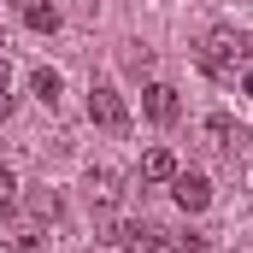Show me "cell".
I'll use <instances>...</instances> for the list:
<instances>
[{"label":"cell","instance_id":"cell-1","mask_svg":"<svg viewBox=\"0 0 253 253\" xmlns=\"http://www.w3.org/2000/svg\"><path fill=\"white\" fill-rule=\"evenodd\" d=\"M200 71L206 77H218V83H236V71H242V59H248V42L236 36V30H212L206 42H200Z\"/></svg>","mask_w":253,"mask_h":253},{"label":"cell","instance_id":"cell-2","mask_svg":"<svg viewBox=\"0 0 253 253\" xmlns=\"http://www.w3.org/2000/svg\"><path fill=\"white\" fill-rule=\"evenodd\" d=\"M88 118L100 129H112V135H124L129 129V106H124V94L112 88V83H94L88 88Z\"/></svg>","mask_w":253,"mask_h":253},{"label":"cell","instance_id":"cell-3","mask_svg":"<svg viewBox=\"0 0 253 253\" xmlns=\"http://www.w3.org/2000/svg\"><path fill=\"white\" fill-rule=\"evenodd\" d=\"M112 242H118L124 253H171V248H177V236L159 230V224H118Z\"/></svg>","mask_w":253,"mask_h":253},{"label":"cell","instance_id":"cell-4","mask_svg":"<svg viewBox=\"0 0 253 253\" xmlns=\"http://www.w3.org/2000/svg\"><path fill=\"white\" fill-rule=\"evenodd\" d=\"M141 112H147L153 124H177L183 100H177V88H171V83H147V88H141Z\"/></svg>","mask_w":253,"mask_h":253},{"label":"cell","instance_id":"cell-5","mask_svg":"<svg viewBox=\"0 0 253 253\" xmlns=\"http://www.w3.org/2000/svg\"><path fill=\"white\" fill-rule=\"evenodd\" d=\"M171 194H177L183 212H206V206H212V183H206L200 171H177V177H171Z\"/></svg>","mask_w":253,"mask_h":253},{"label":"cell","instance_id":"cell-6","mask_svg":"<svg viewBox=\"0 0 253 253\" xmlns=\"http://www.w3.org/2000/svg\"><path fill=\"white\" fill-rule=\"evenodd\" d=\"M206 135H212V147H224L230 159L248 147V124H236L230 112H212V118H206Z\"/></svg>","mask_w":253,"mask_h":253},{"label":"cell","instance_id":"cell-7","mask_svg":"<svg viewBox=\"0 0 253 253\" xmlns=\"http://www.w3.org/2000/svg\"><path fill=\"white\" fill-rule=\"evenodd\" d=\"M118 194H124V177H118V171H106V165H100V171H88V200H94L100 212H112V206H118Z\"/></svg>","mask_w":253,"mask_h":253},{"label":"cell","instance_id":"cell-8","mask_svg":"<svg viewBox=\"0 0 253 253\" xmlns=\"http://www.w3.org/2000/svg\"><path fill=\"white\" fill-rule=\"evenodd\" d=\"M177 177V159H171V147H153V153H141V183H171Z\"/></svg>","mask_w":253,"mask_h":253},{"label":"cell","instance_id":"cell-9","mask_svg":"<svg viewBox=\"0 0 253 253\" xmlns=\"http://www.w3.org/2000/svg\"><path fill=\"white\" fill-rule=\"evenodd\" d=\"M24 24H30L36 36H53V30H59V6H53V0H24Z\"/></svg>","mask_w":253,"mask_h":253},{"label":"cell","instance_id":"cell-10","mask_svg":"<svg viewBox=\"0 0 253 253\" xmlns=\"http://www.w3.org/2000/svg\"><path fill=\"white\" fill-rule=\"evenodd\" d=\"M30 88H36V100H42V106H53V100H59V71H47V65H42V71H30Z\"/></svg>","mask_w":253,"mask_h":253},{"label":"cell","instance_id":"cell-11","mask_svg":"<svg viewBox=\"0 0 253 253\" xmlns=\"http://www.w3.org/2000/svg\"><path fill=\"white\" fill-rule=\"evenodd\" d=\"M30 212L53 224V218H59V194H53V189H36V194H30Z\"/></svg>","mask_w":253,"mask_h":253},{"label":"cell","instance_id":"cell-12","mask_svg":"<svg viewBox=\"0 0 253 253\" xmlns=\"http://www.w3.org/2000/svg\"><path fill=\"white\" fill-rule=\"evenodd\" d=\"M42 248H47V242H42L36 230H12V236H6V253H42Z\"/></svg>","mask_w":253,"mask_h":253},{"label":"cell","instance_id":"cell-13","mask_svg":"<svg viewBox=\"0 0 253 253\" xmlns=\"http://www.w3.org/2000/svg\"><path fill=\"white\" fill-rule=\"evenodd\" d=\"M12 200H18V183H12V171L0 165V212H12Z\"/></svg>","mask_w":253,"mask_h":253},{"label":"cell","instance_id":"cell-14","mask_svg":"<svg viewBox=\"0 0 253 253\" xmlns=\"http://www.w3.org/2000/svg\"><path fill=\"white\" fill-rule=\"evenodd\" d=\"M6 112H12V94H6V88H0V118H6Z\"/></svg>","mask_w":253,"mask_h":253},{"label":"cell","instance_id":"cell-15","mask_svg":"<svg viewBox=\"0 0 253 253\" xmlns=\"http://www.w3.org/2000/svg\"><path fill=\"white\" fill-rule=\"evenodd\" d=\"M242 88H248V94H253V65H248V71H242Z\"/></svg>","mask_w":253,"mask_h":253},{"label":"cell","instance_id":"cell-16","mask_svg":"<svg viewBox=\"0 0 253 253\" xmlns=\"http://www.w3.org/2000/svg\"><path fill=\"white\" fill-rule=\"evenodd\" d=\"M0 88H6V53H0Z\"/></svg>","mask_w":253,"mask_h":253},{"label":"cell","instance_id":"cell-17","mask_svg":"<svg viewBox=\"0 0 253 253\" xmlns=\"http://www.w3.org/2000/svg\"><path fill=\"white\" fill-rule=\"evenodd\" d=\"M0 42H6V36H0Z\"/></svg>","mask_w":253,"mask_h":253}]
</instances>
